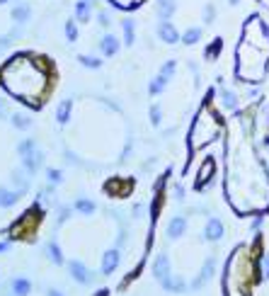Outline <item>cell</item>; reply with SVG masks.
Wrapping results in <instances>:
<instances>
[{"label":"cell","mask_w":269,"mask_h":296,"mask_svg":"<svg viewBox=\"0 0 269 296\" xmlns=\"http://www.w3.org/2000/svg\"><path fill=\"white\" fill-rule=\"evenodd\" d=\"M223 223L221 219H216V216H211L209 221H206V228H204V236H206V241H221L223 238Z\"/></svg>","instance_id":"obj_14"},{"label":"cell","mask_w":269,"mask_h":296,"mask_svg":"<svg viewBox=\"0 0 269 296\" xmlns=\"http://www.w3.org/2000/svg\"><path fill=\"white\" fill-rule=\"evenodd\" d=\"M8 112V107H5V100H0V114H5Z\"/></svg>","instance_id":"obj_37"},{"label":"cell","mask_w":269,"mask_h":296,"mask_svg":"<svg viewBox=\"0 0 269 296\" xmlns=\"http://www.w3.org/2000/svg\"><path fill=\"white\" fill-rule=\"evenodd\" d=\"M5 3H10V0H0V5H5Z\"/></svg>","instance_id":"obj_42"},{"label":"cell","mask_w":269,"mask_h":296,"mask_svg":"<svg viewBox=\"0 0 269 296\" xmlns=\"http://www.w3.org/2000/svg\"><path fill=\"white\" fill-rule=\"evenodd\" d=\"M68 269L73 272V279H75V282H80V284H90V282L95 279L93 272L85 267L83 262H68Z\"/></svg>","instance_id":"obj_13"},{"label":"cell","mask_w":269,"mask_h":296,"mask_svg":"<svg viewBox=\"0 0 269 296\" xmlns=\"http://www.w3.org/2000/svg\"><path fill=\"white\" fill-rule=\"evenodd\" d=\"M54 80V64L47 56L22 51V54L10 56L8 61L0 66V88L12 100L27 104L29 110H41L47 104Z\"/></svg>","instance_id":"obj_2"},{"label":"cell","mask_w":269,"mask_h":296,"mask_svg":"<svg viewBox=\"0 0 269 296\" xmlns=\"http://www.w3.org/2000/svg\"><path fill=\"white\" fill-rule=\"evenodd\" d=\"M269 73V22L255 12L242 22L240 41L235 47L238 83L260 85Z\"/></svg>","instance_id":"obj_3"},{"label":"cell","mask_w":269,"mask_h":296,"mask_svg":"<svg viewBox=\"0 0 269 296\" xmlns=\"http://www.w3.org/2000/svg\"><path fill=\"white\" fill-rule=\"evenodd\" d=\"M75 209H78L80 214H93V212H95V204L90 202V199H78Z\"/></svg>","instance_id":"obj_31"},{"label":"cell","mask_w":269,"mask_h":296,"mask_svg":"<svg viewBox=\"0 0 269 296\" xmlns=\"http://www.w3.org/2000/svg\"><path fill=\"white\" fill-rule=\"evenodd\" d=\"M131 189H133V185H131V182L124 185V180H121V177H111L109 182L104 185V192H107L109 197H129Z\"/></svg>","instance_id":"obj_9"},{"label":"cell","mask_w":269,"mask_h":296,"mask_svg":"<svg viewBox=\"0 0 269 296\" xmlns=\"http://www.w3.org/2000/svg\"><path fill=\"white\" fill-rule=\"evenodd\" d=\"M10 41H12V37H10V34H8V37H0V51H3V49H8Z\"/></svg>","instance_id":"obj_36"},{"label":"cell","mask_w":269,"mask_h":296,"mask_svg":"<svg viewBox=\"0 0 269 296\" xmlns=\"http://www.w3.org/2000/svg\"><path fill=\"white\" fill-rule=\"evenodd\" d=\"M119 47H121V41L114 37V34H104V37L100 39V51H102L104 56H114L119 51Z\"/></svg>","instance_id":"obj_16"},{"label":"cell","mask_w":269,"mask_h":296,"mask_svg":"<svg viewBox=\"0 0 269 296\" xmlns=\"http://www.w3.org/2000/svg\"><path fill=\"white\" fill-rule=\"evenodd\" d=\"M47 175H49V182H54V185H58V182L63 180V177H61V170H54V167L47 170Z\"/></svg>","instance_id":"obj_34"},{"label":"cell","mask_w":269,"mask_h":296,"mask_svg":"<svg viewBox=\"0 0 269 296\" xmlns=\"http://www.w3.org/2000/svg\"><path fill=\"white\" fill-rule=\"evenodd\" d=\"M216 167H218V165H216V158H204V163H201L199 173H196V180H194V189H196V192L206 189V187L214 182Z\"/></svg>","instance_id":"obj_8"},{"label":"cell","mask_w":269,"mask_h":296,"mask_svg":"<svg viewBox=\"0 0 269 296\" xmlns=\"http://www.w3.org/2000/svg\"><path fill=\"white\" fill-rule=\"evenodd\" d=\"M29 17H32V10H29V5H17V8L12 10V19H15L17 25H25Z\"/></svg>","instance_id":"obj_23"},{"label":"cell","mask_w":269,"mask_h":296,"mask_svg":"<svg viewBox=\"0 0 269 296\" xmlns=\"http://www.w3.org/2000/svg\"><path fill=\"white\" fill-rule=\"evenodd\" d=\"M121 32H124V44L131 47L133 39H136V25H133V19H124V22H121Z\"/></svg>","instance_id":"obj_21"},{"label":"cell","mask_w":269,"mask_h":296,"mask_svg":"<svg viewBox=\"0 0 269 296\" xmlns=\"http://www.w3.org/2000/svg\"><path fill=\"white\" fill-rule=\"evenodd\" d=\"M47 252H49V260H51V262H56V265H63V252H61V248H58L56 243H49Z\"/></svg>","instance_id":"obj_27"},{"label":"cell","mask_w":269,"mask_h":296,"mask_svg":"<svg viewBox=\"0 0 269 296\" xmlns=\"http://www.w3.org/2000/svg\"><path fill=\"white\" fill-rule=\"evenodd\" d=\"M160 117H163V114H160V104H153V110H150V121H153L155 126L160 124Z\"/></svg>","instance_id":"obj_35"},{"label":"cell","mask_w":269,"mask_h":296,"mask_svg":"<svg viewBox=\"0 0 269 296\" xmlns=\"http://www.w3.org/2000/svg\"><path fill=\"white\" fill-rule=\"evenodd\" d=\"M264 143H269V121H267V134H264Z\"/></svg>","instance_id":"obj_40"},{"label":"cell","mask_w":269,"mask_h":296,"mask_svg":"<svg viewBox=\"0 0 269 296\" xmlns=\"http://www.w3.org/2000/svg\"><path fill=\"white\" fill-rule=\"evenodd\" d=\"M257 3H262V8H264V10L269 12V0H257Z\"/></svg>","instance_id":"obj_38"},{"label":"cell","mask_w":269,"mask_h":296,"mask_svg":"<svg viewBox=\"0 0 269 296\" xmlns=\"http://www.w3.org/2000/svg\"><path fill=\"white\" fill-rule=\"evenodd\" d=\"M97 19H100V27H111V15L109 12H107V10H100V12H97Z\"/></svg>","instance_id":"obj_32"},{"label":"cell","mask_w":269,"mask_h":296,"mask_svg":"<svg viewBox=\"0 0 269 296\" xmlns=\"http://www.w3.org/2000/svg\"><path fill=\"white\" fill-rule=\"evenodd\" d=\"M8 248H10L8 243H0V252H5V250H8Z\"/></svg>","instance_id":"obj_39"},{"label":"cell","mask_w":269,"mask_h":296,"mask_svg":"<svg viewBox=\"0 0 269 296\" xmlns=\"http://www.w3.org/2000/svg\"><path fill=\"white\" fill-rule=\"evenodd\" d=\"M47 296H61V294H58V291H54V289H51V291H49Z\"/></svg>","instance_id":"obj_41"},{"label":"cell","mask_w":269,"mask_h":296,"mask_svg":"<svg viewBox=\"0 0 269 296\" xmlns=\"http://www.w3.org/2000/svg\"><path fill=\"white\" fill-rule=\"evenodd\" d=\"M93 10H95V0H78L75 3V22L78 25H87L93 19Z\"/></svg>","instance_id":"obj_11"},{"label":"cell","mask_w":269,"mask_h":296,"mask_svg":"<svg viewBox=\"0 0 269 296\" xmlns=\"http://www.w3.org/2000/svg\"><path fill=\"white\" fill-rule=\"evenodd\" d=\"M158 15H160V19H170L172 15H175V10H177V3L175 0H158Z\"/></svg>","instance_id":"obj_18"},{"label":"cell","mask_w":269,"mask_h":296,"mask_svg":"<svg viewBox=\"0 0 269 296\" xmlns=\"http://www.w3.org/2000/svg\"><path fill=\"white\" fill-rule=\"evenodd\" d=\"M262 102L226 119L223 136V197L242 219L269 214V163L255 139V114Z\"/></svg>","instance_id":"obj_1"},{"label":"cell","mask_w":269,"mask_h":296,"mask_svg":"<svg viewBox=\"0 0 269 296\" xmlns=\"http://www.w3.org/2000/svg\"><path fill=\"white\" fill-rule=\"evenodd\" d=\"M19 156H22V165H25V170L27 173H34V170H39V165H41V158H44V153L37 148V143L32 139H25L22 143H19Z\"/></svg>","instance_id":"obj_7"},{"label":"cell","mask_w":269,"mask_h":296,"mask_svg":"<svg viewBox=\"0 0 269 296\" xmlns=\"http://www.w3.org/2000/svg\"><path fill=\"white\" fill-rule=\"evenodd\" d=\"M223 296H252L255 287L262 284V243L255 238L252 243L238 245L223 267Z\"/></svg>","instance_id":"obj_4"},{"label":"cell","mask_w":269,"mask_h":296,"mask_svg":"<svg viewBox=\"0 0 269 296\" xmlns=\"http://www.w3.org/2000/svg\"><path fill=\"white\" fill-rule=\"evenodd\" d=\"M214 17H216V8H214V5H206V8H204V22H206V25H211Z\"/></svg>","instance_id":"obj_33"},{"label":"cell","mask_w":269,"mask_h":296,"mask_svg":"<svg viewBox=\"0 0 269 296\" xmlns=\"http://www.w3.org/2000/svg\"><path fill=\"white\" fill-rule=\"evenodd\" d=\"M221 51H223V39H221V37H216L214 41H211V47L206 49V58H209V61H214V58H216L218 54H221Z\"/></svg>","instance_id":"obj_29"},{"label":"cell","mask_w":269,"mask_h":296,"mask_svg":"<svg viewBox=\"0 0 269 296\" xmlns=\"http://www.w3.org/2000/svg\"><path fill=\"white\" fill-rule=\"evenodd\" d=\"M218 104L228 112H238V95H235V90H231V88H226L221 83V88H218Z\"/></svg>","instance_id":"obj_10"},{"label":"cell","mask_w":269,"mask_h":296,"mask_svg":"<svg viewBox=\"0 0 269 296\" xmlns=\"http://www.w3.org/2000/svg\"><path fill=\"white\" fill-rule=\"evenodd\" d=\"M223 136H226V119L221 117L218 104L214 102V93H209V97L201 102L199 112L194 114L189 134H187V156H189V160L199 151L209 148Z\"/></svg>","instance_id":"obj_5"},{"label":"cell","mask_w":269,"mask_h":296,"mask_svg":"<svg viewBox=\"0 0 269 296\" xmlns=\"http://www.w3.org/2000/svg\"><path fill=\"white\" fill-rule=\"evenodd\" d=\"M158 37L165 41V44H177L180 41V32H177V27L170 22V19H160L158 25Z\"/></svg>","instance_id":"obj_12"},{"label":"cell","mask_w":269,"mask_h":296,"mask_svg":"<svg viewBox=\"0 0 269 296\" xmlns=\"http://www.w3.org/2000/svg\"><path fill=\"white\" fill-rule=\"evenodd\" d=\"M117 267H119V250H107L104 258H102V265H100L102 274L107 277V274H111Z\"/></svg>","instance_id":"obj_15"},{"label":"cell","mask_w":269,"mask_h":296,"mask_svg":"<svg viewBox=\"0 0 269 296\" xmlns=\"http://www.w3.org/2000/svg\"><path fill=\"white\" fill-rule=\"evenodd\" d=\"M71 110H73V102H71V100H63L61 104H58V112H56L58 124H65V121L71 119Z\"/></svg>","instance_id":"obj_22"},{"label":"cell","mask_w":269,"mask_h":296,"mask_svg":"<svg viewBox=\"0 0 269 296\" xmlns=\"http://www.w3.org/2000/svg\"><path fill=\"white\" fill-rule=\"evenodd\" d=\"M65 39L73 44V41H78V22L75 19H65Z\"/></svg>","instance_id":"obj_28"},{"label":"cell","mask_w":269,"mask_h":296,"mask_svg":"<svg viewBox=\"0 0 269 296\" xmlns=\"http://www.w3.org/2000/svg\"><path fill=\"white\" fill-rule=\"evenodd\" d=\"M107 3H111V8L124 10V12H131V10H139L146 0H107Z\"/></svg>","instance_id":"obj_20"},{"label":"cell","mask_w":269,"mask_h":296,"mask_svg":"<svg viewBox=\"0 0 269 296\" xmlns=\"http://www.w3.org/2000/svg\"><path fill=\"white\" fill-rule=\"evenodd\" d=\"M231 5H238V0H231Z\"/></svg>","instance_id":"obj_43"},{"label":"cell","mask_w":269,"mask_h":296,"mask_svg":"<svg viewBox=\"0 0 269 296\" xmlns=\"http://www.w3.org/2000/svg\"><path fill=\"white\" fill-rule=\"evenodd\" d=\"M185 228H187V219L185 216H175V219L170 221V226H167V236L175 241V238H180V236L185 233Z\"/></svg>","instance_id":"obj_17"},{"label":"cell","mask_w":269,"mask_h":296,"mask_svg":"<svg viewBox=\"0 0 269 296\" xmlns=\"http://www.w3.org/2000/svg\"><path fill=\"white\" fill-rule=\"evenodd\" d=\"M80 64L85 66V68H100V66H102V61H100V58H97V56H80Z\"/></svg>","instance_id":"obj_30"},{"label":"cell","mask_w":269,"mask_h":296,"mask_svg":"<svg viewBox=\"0 0 269 296\" xmlns=\"http://www.w3.org/2000/svg\"><path fill=\"white\" fill-rule=\"evenodd\" d=\"M19 199V192L17 189H8V187H0V206H12V204H17Z\"/></svg>","instance_id":"obj_19"},{"label":"cell","mask_w":269,"mask_h":296,"mask_svg":"<svg viewBox=\"0 0 269 296\" xmlns=\"http://www.w3.org/2000/svg\"><path fill=\"white\" fill-rule=\"evenodd\" d=\"M12 124H15L17 129H29V126H32V117L25 114V112H15V114H12Z\"/></svg>","instance_id":"obj_26"},{"label":"cell","mask_w":269,"mask_h":296,"mask_svg":"<svg viewBox=\"0 0 269 296\" xmlns=\"http://www.w3.org/2000/svg\"><path fill=\"white\" fill-rule=\"evenodd\" d=\"M29 291H32V284H29L27 279H15V282H12V294L15 296H27Z\"/></svg>","instance_id":"obj_24"},{"label":"cell","mask_w":269,"mask_h":296,"mask_svg":"<svg viewBox=\"0 0 269 296\" xmlns=\"http://www.w3.org/2000/svg\"><path fill=\"white\" fill-rule=\"evenodd\" d=\"M39 221H41V209L39 206H32L29 212H25L17 221L10 226V238L12 241H25V238H32L39 228Z\"/></svg>","instance_id":"obj_6"},{"label":"cell","mask_w":269,"mask_h":296,"mask_svg":"<svg viewBox=\"0 0 269 296\" xmlns=\"http://www.w3.org/2000/svg\"><path fill=\"white\" fill-rule=\"evenodd\" d=\"M182 41H185V44H189V47H192V44H196V41H201V27H189L185 34H182Z\"/></svg>","instance_id":"obj_25"}]
</instances>
